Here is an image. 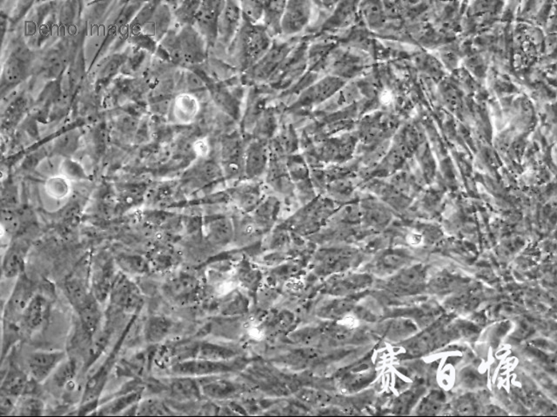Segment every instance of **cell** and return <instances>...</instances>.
<instances>
[{
    "mask_svg": "<svg viewBox=\"0 0 557 417\" xmlns=\"http://www.w3.org/2000/svg\"><path fill=\"white\" fill-rule=\"evenodd\" d=\"M30 379L29 374L14 365L7 369L6 375L3 376L1 393L17 399L21 398L25 394Z\"/></svg>",
    "mask_w": 557,
    "mask_h": 417,
    "instance_id": "cell-15",
    "label": "cell"
},
{
    "mask_svg": "<svg viewBox=\"0 0 557 417\" xmlns=\"http://www.w3.org/2000/svg\"><path fill=\"white\" fill-rule=\"evenodd\" d=\"M34 295L31 282L26 277H19L14 292L6 303L3 321L21 324L23 313Z\"/></svg>",
    "mask_w": 557,
    "mask_h": 417,
    "instance_id": "cell-8",
    "label": "cell"
},
{
    "mask_svg": "<svg viewBox=\"0 0 557 417\" xmlns=\"http://www.w3.org/2000/svg\"><path fill=\"white\" fill-rule=\"evenodd\" d=\"M343 86L341 79L327 77L321 79L316 85L310 87L309 89L304 91L301 96V103L306 105L319 104V103L327 101L336 94L338 90Z\"/></svg>",
    "mask_w": 557,
    "mask_h": 417,
    "instance_id": "cell-12",
    "label": "cell"
},
{
    "mask_svg": "<svg viewBox=\"0 0 557 417\" xmlns=\"http://www.w3.org/2000/svg\"><path fill=\"white\" fill-rule=\"evenodd\" d=\"M286 5V1L264 2V14L261 26L271 38L281 34V23Z\"/></svg>",
    "mask_w": 557,
    "mask_h": 417,
    "instance_id": "cell-17",
    "label": "cell"
},
{
    "mask_svg": "<svg viewBox=\"0 0 557 417\" xmlns=\"http://www.w3.org/2000/svg\"><path fill=\"white\" fill-rule=\"evenodd\" d=\"M362 15L372 28H378L384 22L383 8L380 3L366 2L361 6Z\"/></svg>",
    "mask_w": 557,
    "mask_h": 417,
    "instance_id": "cell-26",
    "label": "cell"
},
{
    "mask_svg": "<svg viewBox=\"0 0 557 417\" xmlns=\"http://www.w3.org/2000/svg\"><path fill=\"white\" fill-rule=\"evenodd\" d=\"M225 1L220 0H209L201 2L196 16H195V29L204 38L208 46H214L217 43L219 19Z\"/></svg>",
    "mask_w": 557,
    "mask_h": 417,
    "instance_id": "cell-3",
    "label": "cell"
},
{
    "mask_svg": "<svg viewBox=\"0 0 557 417\" xmlns=\"http://www.w3.org/2000/svg\"><path fill=\"white\" fill-rule=\"evenodd\" d=\"M18 400L19 399L15 398V397L7 396L1 393V394H0V411H1V415H9L11 412L15 411Z\"/></svg>",
    "mask_w": 557,
    "mask_h": 417,
    "instance_id": "cell-33",
    "label": "cell"
},
{
    "mask_svg": "<svg viewBox=\"0 0 557 417\" xmlns=\"http://www.w3.org/2000/svg\"><path fill=\"white\" fill-rule=\"evenodd\" d=\"M45 403L37 396H23L19 398L15 411L19 416H42Z\"/></svg>",
    "mask_w": 557,
    "mask_h": 417,
    "instance_id": "cell-23",
    "label": "cell"
},
{
    "mask_svg": "<svg viewBox=\"0 0 557 417\" xmlns=\"http://www.w3.org/2000/svg\"><path fill=\"white\" fill-rule=\"evenodd\" d=\"M47 190L50 196L54 198H63L66 196L69 192V185H67L66 180H61V178H53L47 184Z\"/></svg>",
    "mask_w": 557,
    "mask_h": 417,
    "instance_id": "cell-32",
    "label": "cell"
},
{
    "mask_svg": "<svg viewBox=\"0 0 557 417\" xmlns=\"http://www.w3.org/2000/svg\"><path fill=\"white\" fill-rule=\"evenodd\" d=\"M171 391L178 399L183 400L196 399L200 395L197 384L189 376H181L174 381L171 384Z\"/></svg>",
    "mask_w": 557,
    "mask_h": 417,
    "instance_id": "cell-22",
    "label": "cell"
},
{
    "mask_svg": "<svg viewBox=\"0 0 557 417\" xmlns=\"http://www.w3.org/2000/svg\"><path fill=\"white\" fill-rule=\"evenodd\" d=\"M172 323L164 317H153L147 321L145 329L146 339L151 344L160 343L169 335Z\"/></svg>",
    "mask_w": 557,
    "mask_h": 417,
    "instance_id": "cell-21",
    "label": "cell"
},
{
    "mask_svg": "<svg viewBox=\"0 0 557 417\" xmlns=\"http://www.w3.org/2000/svg\"><path fill=\"white\" fill-rule=\"evenodd\" d=\"M28 249L27 242L19 240L7 249L3 260V274L6 278L22 276Z\"/></svg>",
    "mask_w": 557,
    "mask_h": 417,
    "instance_id": "cell-11",
    "label": "cell"
},
{
    "mask_svg": "<svg viewBox=\"0 0 557 417\" xmlns=\"http://www.w3.org/2000/svg\"><path fill=\"white\" fill-rule=\"evenodd\" d=\"M271 38L261 25L244 22L229 48L233 47V56L241 68L249 70L271 48Z\"/></svg>",
    "mask_w": 557,
    "mask_h": 417,
    "instance_id": "cell-1",
    "label": "cell"
},
{
    "mask_svg": "<svg viewBox=\"0 0 557 417\" xmlns=\"http://www.w3.org/2000/svg\"><path fill=\"white\" fill-rule=\"evenodd\" d=\"M416 393L408 392L398 401L396 408L398 411H407L408 408L415 402Z\"/></svg>",
    "mask_w": 557,
    "mask_h": 417,
    "instance_id": "cell-34",
    "label": "cell"
},
{
    "mask_svg": "<svg viewBox=\"0 0 557 417\" xmlns=\"http://www.w3.org/2000/svg\"><path fill=\"white\" fill-rule=\"evenodd\" d=\"M49 302L41 295H34L23 313L22 329H26L27 332L39 331L49 319Z\"/></svg>",
    "mask_w": 557,
    "mask_h": 417,
    "instance_id": "cell-10",
    "label": "cell"
},
{
    "mask_svg": "<svg viewBox=\"0 0 557 417\" xmlns=\"http://www.w3.org/2000/svg\"><path fill=\"white\" fill-rule=\"evenodd\" d=\"M288 49L286 45L272 46L264 57L249 69L252 76L259 81L269 78L278 63L283 61Z\"/></svg>",
    "mask_w": 557,
    "mask_h": 417,
    "instance_id": "cell-14",
    "label": "cell"
},
{
    "mask_svg": "<svg viewBox=\"0 0 557 417\" xmlns=\"http://www.w3.org/2000/svg\"><path fill=\"white\" fill-rule=\"evenodd\" d=\"M171 18H172V14H171L169 6L159 3L152 17L143 26V33L147 37L152 38L153 41H160L167 34Z\"/></svg>",
    "mask_w": 557,
    "mask_h": 417,
    "instance_id": "cell-13",
    "label": "cell"
},
{
    "mask_svg": "<svg viewBox=\"0 0 557 417\" xmlns=\"http://www.w3.org/2000/svg\"><path fill=\"white\" fill-rule=\"evenodd\" d=\"M201 2H183L181 6L178 7L175 15L181 23L186 26L194 25L195 16H196Z\"/></svg>",
    "mask_w": 557,
    "mask_h": 417,
    "instance_id": "cell-28",
    "label": "cell"
},
{
    "mask_svg": "<svg viewBox=\"0 0 557 417\" xmlns=\"http://www.w3.org/2000/svg\"><path fill=\"white\" fill-rule=\"evenodd\" d=\"M66 354L63 351H36L30 353L27 357L26 364L28 374L39 383L45 382L66 359Z\"/></svg>",
    "mask_w": 557,
    "mask_h": 417,
    "instance_id": "cell-4",
    "label": "cell"
},
{
    "mask_svg": "<svg viewBox=\"0 0 557 417\" xmlns=\"http://www.w3.org/2000/svg\"><path fill=\"white\" fill-rule=\"evenodd\" d=\"M65 288L67 299L76 312L94 296L93 292L89 291L81 278H70L66 282Z\"/></svg>",
    "mask_w": 557,
    "mask_h": 417,
    "instance_id": "cell-19",
    "label": "cell"
},
{
    "mask_svg": "<svg viewBox=\"0 0 557 417\" xmlns=\"http://www.w3.org/2000/svg\"><path fill=\"white\" fill-rule=\"evenodd\" d=\"M222 168L229 178H236L245 172V153L240 138H226L221 149Z\"/></svg>",
    "mask_w": 557,
    "mask_h": 417,
    "instance_id": "cell-9",
    "label": "cell"
},
{
    "mask_svg": "<svg viewBox=\"0 0 557 417\" xmlns=\"http://www.w3.org/2000/svg\"><path fill=\"white\" fill-rule=\"evenodd\" d=\"M76 360L66 357L56 369L54 374L51 376V383L54 387L66 388L71 383H73L75 374H76Z\"/></svg>",
    "mask_w": 557,
    "mask_h": 417,
    "instance_id": "cell-20",
    "label": "cell"
},
{
    "mask_svg": "<svg viewBox=\"0 0 557 417\" xmlns=\"http://www.w3.org/2000/svg\"><path fill=\"white\" fill-rule=\"evenodd\" d=\"M234 197L244 207L253 208L258 204L260 190L254 185L241 186L234 190Z\"/></svg>",
    "mask_w": 557,
    "mask_h": 417,
    "instance_id": "cell-25",
    "label": "cell"
},
{
    "mask_svg": "<svg viewBox=\"0 0 557 417\" xmlns=\"http://www.w3.org/2000/svg\"><path fill=\"white\" fill-rule=\"evenodd\" d=\"M443 402V396L440 392H433L426 397L419 407L420 414L431 415L438 411Z\"/></svg>",
    "mask_w": 557,
    "mask_h": 417,
    "instance_id": "cell-30",
    "label": "cell"
},
{
    "mask_svg": "<svg viewBox=\"0 0 557 417\" xmlns=\"http://www.w3.org/2000/svg\"><path fill=\"white\" fill-rule=\"evenodd\" d=\"M119 265L124 271L131 273H141L146 271V264L139 257H123L119 259Z\"/></svg>",
    "mask_w": 557,
    "mask_h": 417,
    "instance_id": "cell-31",
    "label": "cell"
},
{
    "mask_svg": "<svg viewBox=\"0 0 557 417\" xmlns=\"http://www.w3.org/2000/svg\"><path fill=\"white\" fill-rule=\"evenodd\" d=\"M219 369H224L217 366L216 363L209 360H186L181 361L175 364L172 371L174 374L181 376H194L209 374V373L216 372Z\"/></svg>",
    "mask_w": 557,
    "mask_h": 417,
    "instance_id": "cell-18",
    "label": "cell"
},
{
    "mask_svg": "<svg viewBox=\"0 0 557 417\" xmlns=\"http://www.w3.org/2000/svg\"><path fill=\"white\" fill-rule=\"evenodd\" d=\"M110 303L114 308L126 312H134L141 304L138 288L125 276H117L111 286Z\"/></svg>",
    "mask_w": 557,
    "mask_h": 417,
    "instance_id": "cell-7",
    "label": "cell"
},
{
    "mask_svg": "<svg viewBox=\"0 0 557 417\" xmlns=\"http://www.w3.org/2000/svg\"><path fill=\"white\" fill-rule=\"evenodd\" d=\"M163 46L174 61L194 65L204 61L208 45L193 26H186L180 34L169 35Z\"/></svg>",
    "mask_w": 557,
    "mask_h": 417,
    "instance_id": "cell-2",
    "label": "cell"
},
{
    "mask_svg": "<svg viewBox=\"0 0 557 417\" xmlns=\"http://www.w3.org/2000/svg\"><path fill=\"white\" fill-rule=\"evenodd\" d=\"M240 7L242 21L249 25L258 26L262 22L264 14V2L261 1H241Z\"/></svg>",
    "mask_w": 557,
    "mask_h": 417,
    "instance_id": "cell-24",
    "label": "cell"
},
{
    "mask_svg": "<svg viewBox=\"0 0 557 417\" xmlns=\"http://www.w3.org/2000/svg\"><path fill=\"white\" fill-rule=\"evenodd\" d=\"M416 329L415 325L408 320L393 321L388 328L387 336L390 339H398L416 331Z\"/></svg>",
    "mask_w": 557,
    "mask_h": 417,
    "instance_id": "cell-29",
    "label": "cell"
},
{
    "mask_svg": "<svg viewBox=\"0 0 557 417\" xmlns=\"http://www.w3.org/2000/svg\"><path fill=\"white\" fill-rule=\"evenodd\" d=\"M142 411H146L145 414L146 415H161L163 414V407L162 405L160 403L157 402H147L145 403H143L141 407V410Z\"/></svg>",
    "mask_w": 557,
    "mask_h": 417,
    "instance_id": "cell-35",
    "label": "cell"
},
{
    "mask_svg": "<svg viewBox=\"0 0 557 417\" xmlns=\"http://www.w3.org/2000/svg\"><path fill=\"white\" fill-rule=\"evenodd\" d=\"M268 163V152L262 142H254L245 153V173L249 177L260 176Z\"/></svg>",
    "mask_w": 557,
    "mask_h": 417,
    "instance_id": "cell-16",
    "label": "cell"
},
{
    "mask_svg": "<svg viewBox=\"0 0 557 417\" xmlns=\"http://www.w3.org/2000/svg\"><path fill=\"white\" fill-rule=\"evenodd\" d=\"M311 15V2L304 0L286 2L281 23V34L292 36L301 33L308 25Z\"/></svg>",
    "mask_w": 557,
    "mask_h": 417,
    "instance_id": "cell-6",
    "label": "cell"
},
{
    "mask_svg": "<svg viewBox=\"0 0 557 417\" xmlns=\"http://www.w3.org/2000/svg\"><path fill=\"white\" fill-rule=\"evenodd\" d=\"M213 98L216 101L217 105L226 110V113H236L238 110V105L236 98L228 91L221 87H216L213 91Z\"/></svg>",
    "mask_w": 557,
    "mask_h": 417,
    "instance_id": "cell-27",
    "label": "cell"
},
{
    "mask_svg": "<svg viewBox=\"0 0 557 417\" xmlns=\"http://www.w3.org/2000/svg\"><path fill=\"white\" fill-rule=\"evenodd\" d=\"M240 2L225 1L218 25L217 43L225 48H229L242 26Z\"/></svg>",
    "mask_w": 557,
    "mask_h": 417,
    "instance_id": "cell-5",
    "label": "cell"
}]
</instances>
